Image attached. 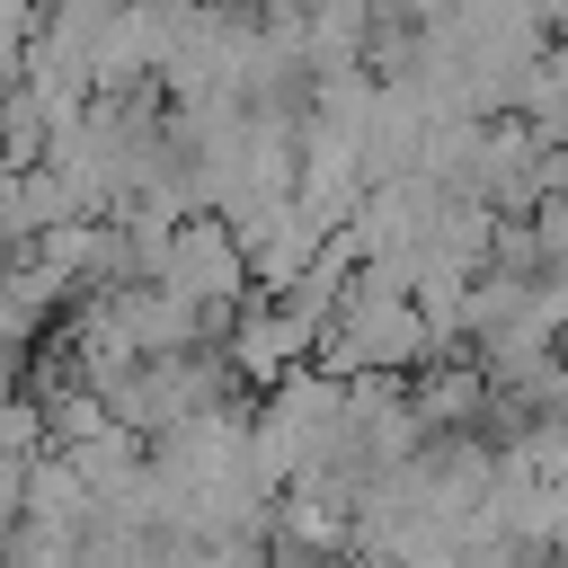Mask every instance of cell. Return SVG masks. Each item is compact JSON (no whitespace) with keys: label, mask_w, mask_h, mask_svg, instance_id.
I'll return each instance as SVG.
<instances>
[{"label":"cell","mask_w":568,"mask_h":568,"mask_svg":"<svg viewBox=\"0 0 568 568\" xmlns=\"http://www.w3.org/2000/svg\"><path fill=\"white\" fill-rule=\"evenodd\" d=\"M151 284L178 293V302H195V311H213V320H231V311L257 293V266H248L240 222H222V213L169 222V248H160V275H151Z\"/></svg>","instance_id":"3957f363"},{"label":"cell","mask_w":568,"mask_h":568,"mask_svg":"<svg viewBox=\"0 0 568 568\" xmlns=\"http://www.w3.org/2000/svg\"><path fill=\"white\" fill-rule=\"evenodd\" d=\"M444 355V328H435V311L399 284V275H382V266H364L355 284H346V302L328 311V346H320V364L328 373H426Z\"/></svg>","instance_id":"6da1fadb"},{"label":"cell","mask_w":568,"mask_h":568,"mask_svg":"<svg viewBox=\"0 0 568 568\" xmlns=\"http://www.w3.org/2000/svg\"><path fill=\"white\" fill-rule=\"evenodd\" d=\"M320 346H328V311H311V302L284 293V284H257V293L231 311V337H222V355H231L240 382H257V390H275L284 373H302Z\"/></svg>","instance_id":"277c9868"},{"label":"cell","mask_w":568,"mask_h":568,"mask_svg":"<svg viewBox=\"0 0 568 568\" xmlns=\"http://www.w3.org/2000/svg\"><path fill=\"white\" fill-rule=\"evenodd\" d=\"M337 435H346V373L302 364L275 390H257V462L275 470V488L328 470L337 462Z\"/></svg>","instance_id":"7a4b0ae2"},{"label":"cell","mask_w":568,"mask_h":568,"mask_svg":"<svg viewBox=\"0 0 568 568\" xmlns=\"http://www.w3.org/2000/svg\"><path fill=\"white\" fill-rule=\"evenodd\" d=\"M515 115L550 142V151H568V44H550L532 71H524V98H515Z\"/></svg>","instance_id":"5b68a950"},{"label":"cell","mask_w":568,"mask_h":568,"mask_svg":"<svg viewBox=\"0 0 568 568\" xmlns=\"http://www.w3.org/2000/svg\"><path fill=\"white\" fill-rule=\"evenodd\" d=\"M9 568H89V541H80V532H53V524H36V515H18V524H9Z\"/></svg>","instance_id":"8992f818"}]
</instances>
